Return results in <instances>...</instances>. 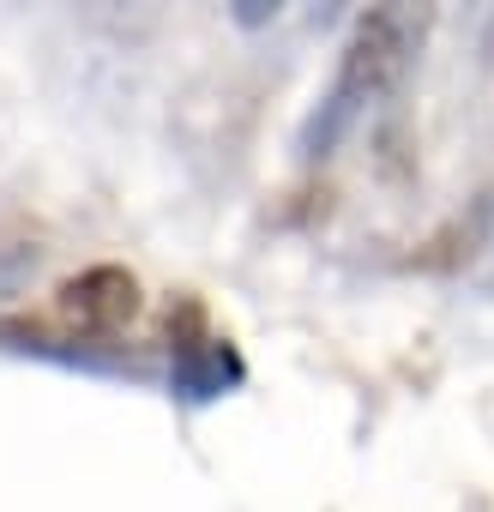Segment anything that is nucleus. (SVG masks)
Masks as SVG:
<instances>
[{
    "label": "nucleus",
    "mask_w": 494,
    "mask_h": 512,
    "mask_svg": "<svg viewBox=\"0 0 494 512\" xmlns=\"http://www.w3.org/2000/svg\"><path fill=\"white\" fill-rule=\"evenodd\" d=\"M410 67V25L398 13H368L356 19L344 55H338V73H332V91L320 97V109L308 115L302 127V157H332L344 145V133L362 121V109H374Z\"/></svg>",
    "instance_id": "nucleus-1"
},
{
    "label": "nucleus",
    "mask_w": 494,
    "mask_h": 512,
    "mask_svg": "<svg viewBox=\"0 0 494 512\" xmlns=\"http://www.w3.org/2000/svg\"><path fill=\"white\" fill-rule=\"evenodd\" d=\"M61 314L85 332H121L139 314V278L127 266H91L61 284Z\"/></svg>",
    "instance_id": "nucleus-2"
},
{
    "label": "nucleus",
    "mask_w": 494,
    "mask_h": 512,
    "mask_svg": "<svg viewBox=\"0 0 494 512\" xmlns=\"http://www.w3.org/2000/svg\"><path fill=\"white\" fill-rule=\"evenodd\" d=\"M241 374L247 368H241V356H235L229 338H193V344L175 350V392L193 398V404L223 398L229 386H241Z\"/></svg>",
    "instance_id": "nucleus-3"
},
{
    "label": "nucleus",
    "mask_w": 494,
    "mask_h": 512,
    "mask_svg": "<svg viewBox=\"0 0 494 512\" xmlns=\"http://www.w3.org/2000/svg\"><path fill=\"white\" fill-rule=\"evenodd\" d=\"M278 7H266V0H241V25H260V19H272Z\"/></svg>",
    "instance_id": "nucleus-4"
}]
</instances>
